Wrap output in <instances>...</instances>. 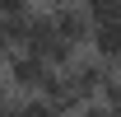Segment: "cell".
Masks as SVG:
<instances>
[{
	"label": "cell",
	"instance_id": "1",
	"mask_svg": "<svg viewBox=\"0 0 121 117\" xmlns=\"http://www.w3.org/2000/svg\"><path fill=\"white\" fill-rule=\"evenodd\" d=\"M47 66L37 52H23V47H14L9 56L0 61V75H5V84H9V94L14 98H23V94H37L42 89V80H47Z\"/></svg>",
	"mask_w": 121,
	"mask_h": 117
},
{
	"label": "cell",
	"instance_id": "2",
	"mask_svg": "<svg viewBox=\"0 0 121 117\" xmlns=\"http://www.w3.org/2000/svg\"><path fill=\"white\" fill-rule=\"evenodd\" d=\"M51 14V33H56L60 42H70V47H89V38H93V19L79 10V0H65V5H56V10H47Z\"/></svg>",
	"mask_w": 121,
	"mask_h": 117
},
{
	"label": "cell",
	"instance_id": "3",
	"mask_svg": "<svg viewBox=\"0 0 121 117\" xmlns=\"http://www.w3.org/2000/svg\"><path fill=\"white\" fill-rule=\"evenodd\" d=\"M89 52H93V56H103L107 66H121V14L107 19V24H93Z\"/></svg>",
	"mask_w": 121,
	"mask_h": 117
},
{
	"label": "cell",
	"instance_id": "4",
	"mask_svg": "<svg viewBox=\"0 0 121 117\" xmlns=\"http://www.w3.org/2000/svg\"><path fill=\"white\" fill-rule=\"evenodd\" d=\"M79 10L93 24H107V19H117V0H79Z\"/></svg>",
	"mask_w": 121,
	"mask_h": 117
},
{
	"label": "cell",
	"instance_id": "5",
	"mask_svg": "<svg viewBox=\"0 0 121 117\" xmlns=\"http://www.w3.org/2000/svg\"><path fill=\"white\" fill-rule=\"evenodd\" d=\"M37 10V0H0V19H23Z\"/></svg>",
	"mask_w": 121,
	"mask_h": 117
},
{
	"label": "cell",
	"instance_id": "6",
	"mask_svg": "<svg viewBox=\"0 0 121 117\" xmlns=\"http://www.w3.org/2000/svg\"><path fill=\"white\" fill-rule=\"evenodd\" d=\"M79 117H112V108H107V103H98V98H89L84 108H79Z\"/></svg>",
	"mask_w": 121,
	"mask_h": 117
},
{
	"label": "cell",
	"instance_id": "7",
	"mask_svg": "<svg viewBox=\"0 0 121 117\" xmlns=\"http://www.w3.org/2000/svg\"><path fill=\"white\" fill-rule=\"evenodd\" d=\"M37 5H42V10H56V5H65V0H37Z\"/></svg>",
	"mask_w": 121,
	"mask_h": 117
},
{
	"label": "cell",
	"instance_id": "8",
	"mask_svg": "<svg viewBox=\"0 0 121 117\" xmlns=\"http://www.w3.org/2000/svg\"><path fill=\"white\" fill-rule=\"evenodd\" d=\"M117 80H121V66H117Z\"/></svg>",
	"mask_w": 121,
	"mask_h": 117
}]
</instances>
